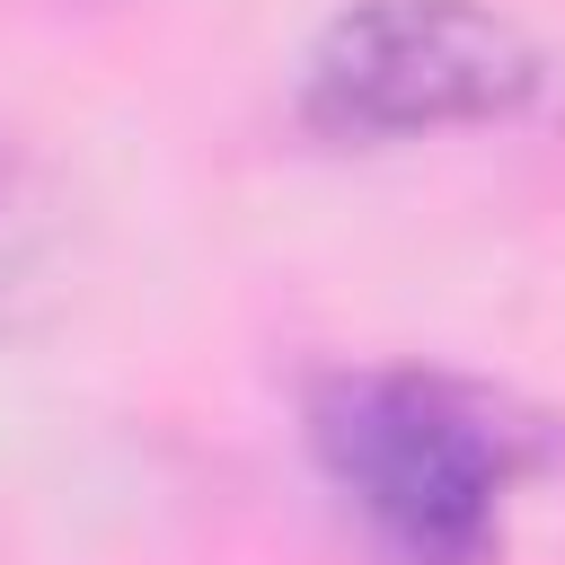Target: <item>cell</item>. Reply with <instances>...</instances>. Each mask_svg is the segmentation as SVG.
Wrapping results in <instances>:
<instances>
[{
  "instance_id": "3",
  "label": "cell",
  "mask_w": 565,
  "mask_h": 565,
  "mask_svg": "<svg viewBox=\"0 0 565 565\" xmlns=\"http://www.w3.org/2000/svg\"><path fill=\"white\" fill-rule=\"evenodd\" d=\"M62 247H71V203H62L53 168L18 132H0V327L44 309V291L62 274Z\"/></svg>"
},
{
  "instance_id": "2",
  "label": "cell",
  "mask_w": 565,
  "mask_h": 565,
  "mask_svg": "<svg viewBox=\"0 0 565 565\" xmlns=\"http://www.w3.org/2000/svg\"><path fill=\"white\" fill-rule=\"evenodd\" d=\"M530 97H539V44L477 0H362L318 35L300 71V124L327 141H415L503 124Z\"/></svg>"
},
{
  "instance_id": "1",
  "label": "cell",
  "mask_w": 565,
  "mask_h": 565,
  "mask_svg": "<svg viewBox=\"0 0 565 565\" xmlns=\"http://www.w3.org/2000/svg\"><path fill=\"white\" fill-rule=\"evenodd\" d=\"M309 433L388 565L494 556L503 494L521 477V433L494 415V397L441 371H344L318 388Z\"/></svg>"
},
{
  "instance_id": "4",
  "label": "cell",
  "mask_w": 565,
  "mask_h": 565,
  "mask_svg": "<svg viewBox=\"0 0 565 565\" xmlns=\"http://www.w3.org/2000/svg\"><path fill=\"white\" fill-rule=\"evenodd\" d=\"M62 9H106V0H62Z\"/></svg>"
}]
</instances>
